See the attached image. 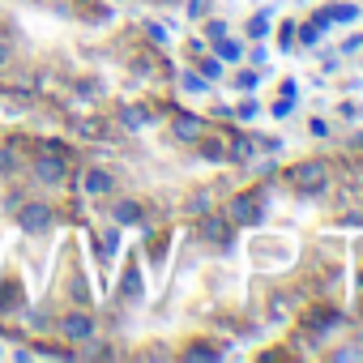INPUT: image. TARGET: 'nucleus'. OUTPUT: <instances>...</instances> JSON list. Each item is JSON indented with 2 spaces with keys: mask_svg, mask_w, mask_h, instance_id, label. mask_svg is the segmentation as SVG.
Instances as JSON below:
<instances>
[{
  "mask_svg": "<svg viewBox=\"0 0 363 363\" xmlns=\"http://www.w3.org/2000/svg\"><path fill=\"white\" fill-rule=\"evenodd\" d=\"M189 359H214V350H210V346H193Z\"/></svg>",
  "mask_w": 363,
  "mask_h": 363,
  "instance_id": "19",
  "label": "nucleus"
},
{
  "mask_svg": "<svg viewBox=\"0 0 363 363\" xmlns=\"http://www.w3.org/2000/svg\"><path fill=\"white\" fill-rule=\"evenodd\" d=\"M103 240H107V244H103V252H116V248H120V231H107Z\"/></svg>",
  "mask_w": 363,
  "mask_h": 363,
  "instance_id": "18",
  "label": "nucleus"
},
{
  "mask_svg": "<svg viewBox=\"0 0 363 363\" xmlns=\"http://www.w3.org/2000/svg\"><path fill=\"white\" fill-rule=\"evenodd\" d=\"M124 295H128V299L141 295V278H137V269H128V278H124Z\"/></svg>",
  "mask_w": 363,
  "mask_h": 363,
  "instance_id": "11",
  "label": "nucleus"
},
{
  "mask_svg": "<svg viewBox=\"0 0 363 363\" xmlns=\"http://www.w3.org/2000/svg\"><path fill=\"white\" fill-rule=\"evenodd\" d=\"M120 124H124L128 133H137V128H145V111H137V107H124V111H120Z\"/></svg>",
  "mask_w": 363,
  "mask_h": 363,
  "instance_id": "10",
  "label": "nucleus"
},
{
  "mask_svg": "<svg viewBox=\"0 0 363 363\" xmlns=\"http://www.w3.org/2000/svg\"><path fill=\"white\" fill-rule=\"evenodd\" d=\"M295 184H299V189H308V193L325 189V167H320V162H303V167L295 171Z\"/></svg>",
  "mask_w": 363,
  "mask_h": 363,
  "instance_id": "4",
  "label": "nucleus"
},
{
  "mask_svg": "<svg viewBox=\"0 0 363 363\" xmlns=\"http://www.w3.org/2000/svg\"><path fill=\"white\" fill-rule=\"evenodd\" d=\"M231 158H252V145H248V141H235V145H231Z\"/></svg>",
  "mask_w": 363,
  "mask_h": 363,
  "instance_id": "15",
  "label": "nucleus"
},
{
  "mask_svg": "<svg viewBox=\"0 0 363 363\" xmlns=\"http://www.w3.org/2000/svg\"><path fill=\"white\" fill-rule=\"evenodd\" d=\"M201 235H206L210 244H227V223H223V218H206V223H201Z\"/></svg>",
  "mask_w": 363,
  "mask_h": 363,
  "instance_id": "9",
  "label": "nucleus"
},
{
  "mask_svg": "<svg viewBox=\"0 0 363 363\" xmlns=\"http://www.w3.org/2000/svg\"><path fill=\"white\" fill-rule=\"evenodd\" d=\"M206 35H210V39H214V43H218V39H223V35H227V26H223V22H210V26H206Z\"/></svg>",
  "mask_w": 363,
  "mask_h": 363,
  "instance_id": "17",
  "label": "nucleus"
},
{
  "mask_svg": "<svg viewBox=\"0 0 363 363\" xmlns=\"http://www.w3.org/2000/svg\"><path fill=\"white\" fill-rule=\"evenodd\" d=\"M5 65H9V43L0 39V69H5Z\"/></svg>",
  "mask_w": 363,
  "mask_h": 363,
  "instance_id": "20",
  "label": "nucleus"
},
{
  "mask_svg": "<svg viewBox=\"0 0 363 363\" xmlns=\"http://www.w3.org/2000/svg\"><path fill=\"white\" fill-rule=\"evenodd\" d=\"M35 175L43 184H60L65 179V154H39L35 158Z\"/></svg>",
  "mask_w": 363,
  "mask_h": 363,
  "instance_id": "2",
  "label": "nucleus"
},
{
  "mask_svg": "<svg viewBox=\"0 0 363 363\" xmlns=\"http://www.w3.org/2000/svg\"><path fill=\"white\" fill-rule=\"evenodd\" d=\"M184 90L201 94V90H206V77H197V73H184Z\"/></svg>",
  "mask_w": 363,
  "mask_h": 363,
  "instance_id": "13",
  "label": "nucleus"
},
{
  "mask_svg": "<svg viewBox=\"0 0 363 363\" xmlns=\"http://www.w3.org/2000/svg\"><path fill=\"white\" fill-rule=\"evenodd\" d=\"M60 329H65V337H69V342H86V337L94 333V320H90L86 312H73V316H65V325H60Z\"/></svg>",
  "mask_w": 363,
  "mask_h": 363,
  "instance_id": "3",
  "label": "nucleus"
},
{
  "mask_svg": "<svg viewBox=\"0 0 363 363\" xmlns=\"http://www.w3.org/2000/svg\"><path fill=\"white\" fill-rule=\"evenodd\" d=\"M111 218H116L120 227H133V223H141V206H137V201H116Z\"/></svg>",
  "mask_w": 363,
  "mask_h": 363,
  "instance_id": "7",
  "label": "nucleus"
},
{
  "mask_svg": "<svg viewBox=\"0 0 363 363\" xmlns=\"http://www.w3.org/2000/svg\"><path fill=\"white\" fill-rule=\"evenodd\" d=\"M201 120L197 116H175V124H171V133H175V141H197L201 137Z\"/></svg>",
  "mask_w": 363,
  "mask_h": 363,
  "instance_id": "5",
  "label": "nucleus"
},
{
  "mask_svg": "<svg viewBox=\"0 0 363 363\" xmlns=\"http://www.w3.org/2000/svg\"><path fill=\"white\" fill-rule=\"evenodd\" d=\"M18 227H22L26 235H43V231H52V206H48V201H26L22 214H18Z\"/></svg>",
  "mask_w": 363,
  "mask_h": 363,
  "instance_id": "1",
  "label": "nucleus"
},
{
  "mask_svg": "<svg viewBox=\"0 0 363 363\" xmlns=\"http://www.w3.org/2000/svg\"><path fill=\"white\" fill-rule=\"evenodd\" d=\"M231 218H235L240 227H252V223L261 218V210H257L252 197H235V201H231Z\"/></svg>",
  "mask_w": 363,
  "mask_h": 363,
  "instance_id": "6",
  "label": "nucleus"
},
{
  "mask_svg": "<svg viewBox=\"0 0 363 363\" xmlns=\"http://www.w3.org/2000/svg\"><path fill=\"white\" fill-rule=\"evenodd\" d=\"M0 171H13V145H0Z\"/></svg>",
  "mask_w": 363,
  "mask_h": 363,
  "instance_id": "14",
  "label": "nucleus"
},
{
  "mask_svg": "<svg viewBox=\"0 0 363 363\" xmlns=\"http://www.w3.org/2000/svg\"><path fill=\"white\" fill-rule=\"evenodd\" d=\"M82 189H86L90 197H103V193H111V175H107V171H90Z\"/></svg>",
  "mask_w": 363,
  "mask_h": 363,
  "instance_id": "8",
  "label": "nucleus"
},
{
  "mask_svg": "<svg viewBox=\"0 0 363 363\" xmlns=\"http://www.w3.org/2000/svg\"><path fill=\"white\" fill-rule=\"evenodd\" d=\"M218 56H227V60H240V43H227V39H218Z\"/></svg>",
  "mask_w": 363,
  "mask_h": 363,
  "instance_id": "12",
  "label": "nucleus"
},
{
  "mask_svg": "<svg viewBox=\"0 0 363 363\" xmlns=\"http://www.w3.org/2000/svg\"><path fill=\"white\" fill-rule=\"evenodd\" d=\"M248 30H252V35H257V39H261V35H265V30H269V18H265V13H261V18H257V22H252V26H248Z\"/></svg>",
  "mask_w": 363,
  "mask_h": 363,
  "instance_id": "16",
  "label": "nucleus"
}]
</instances>
